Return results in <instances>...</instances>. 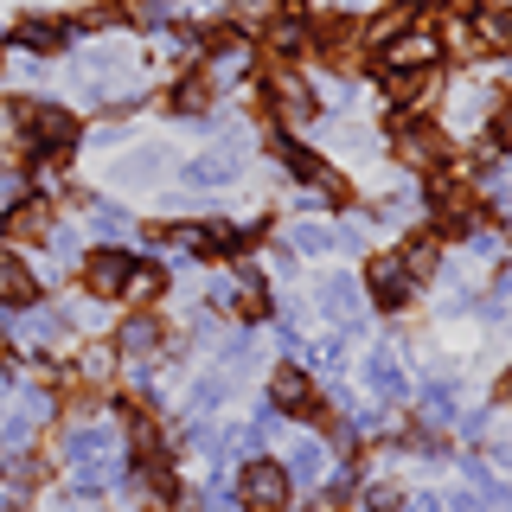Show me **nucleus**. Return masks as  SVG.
<instances>
[{"label": "nucleus", "mask_w": 512, "mask_h": 512, "mask_svg": "<svg viewBox=\"0 0 512 512\" xmlns=\"http://www.w3.org/2000/svg\"><path fill=\"white\" fill-rule=\"evenodd\" d=\"M7 116H13V128H26V148L32 154H64L77 141V116H71V109H58V103H39V96H20Z\"/></svg>", "instance_id": "nucleus-1"}, {"label": "nucleus", "mask_w": 512, "mask_h": 512, "mask_svg": "<svg viewBox=\"0 0 512 512\" xmlns=\"http://www.w3.org/2000/svg\"><path fill=\"white\" fill-rule=\"evenodd\" d=\"M429 199H436L442 231H468V224H474V186L461 180L455 167H436V173H429Z\"/></svg>", "instance_id": "nucleus-2"}, {"label": "nucleus", "mask_w": 512, "mask_h": 512, "mask_svg": "<svg viewBox=\"0 0 512 512\" xmlns=\"http://www.w3.org/2000/svg\"><path fill=\"white\" fill-rule=\"evenodd\" d=\"M237 500H244V512H282L288 506V468H276V461H250L244 480H237Z\"/></svg>", "instance_id": "nucleus-3"}, {"label": "nucleus", "mask_w": 512, "mask_h": 512, "mask_svg": "<svg viewBox=\"0 0 512 512\" xmlns=\"http://www.w3.org/2000/svg\"><path fill=\"white\" fill-rule=\"evenodd\" d=\"M397 160H404V167L436 173L442 160H448V135H442V128H429V122H404V128H397Z\"/></svg>", "instance_id": "nucleus-4"}, {"label": "nucleus", "mask_w": 512, "mask_h": 512, "mask_svg": "<svg viewBox=\"0 0 512 512\" xmlns=\"http://www.w3.org/2000/svg\"><path fill=\"white\" fill-rule=\"evenodd\" d=\"M52 224H58L52 199H20L7 218H0V237H7V244H45V237H52Z\"/></svg>", "instance_id": "nucleus-5"}, {"label": "nucleus", "mask_w": 512, "mask_h": 512, "mask_svg": "<svg viewBox=\"0 0 512 512\" xmlns=\"http://www.w3.org/2000/svg\"><path fill=\"white\" fill-rule=\"evenodd\" d=\"M263 90H269V103H276L282 122H308V116H314V90L301 84L288 64H269V84H263Z\"/></svg>", "instance_id": "nucleus-6"}, {"label": "nucleus", "mask_w": 512, "mask_h": 512, "mask_svg": "<svg viewBox=\"0 0 512 512\" xmlns=\"http://www.w3.org/2000/svg\"><path fill=\"white\" fill-rule=\"evenodd\" d=\"M128 269H135V263H128L122 250H90L84 256V288H90L96 301H116L122 282H128Z\"/></svg>", "instance_id": "nucleus-7"}, {"label": "nucleus", "mask_w": 512, "mask_h": 512, "mask_svg": "<svg viewBox=\"0 0 512 512\" xmlns=\"http://www.w3.org/2000/svg\"><path fill=\"white\" fill-rule=\"evenodd\" d=\"M359 20H340V13H327V20H320V58L333 64V71H352V64H359Z\"/></svg>", "instance_id": "nucleus-8"}, {"label": "nucleus", "mask_w": 512, "mask_h": 512, "mask_svg": "<svg viewBox=\"0 0 512 512\" xmlns=\"http://www.w3.org/2000/svg\"><path fill=\"white\" fill-rule=\"evenodd\" d=\"M269 404L288 410V416H314V384H308V372H301V365H276V372H269Z\"/></svg>", "instance_id": "nucleus-9"}, {"label": "nucleus", "mask_w": 512, "mask_h": 512, "mask_svg": "<svg viewBox=\"0 0 512 512\" xmlns=\"http://www.w3.org/2000/svg\"><path fill=\"white\" fill-rule=\"evenodd\" d=\"M365 282H372L378 308H404V295H410V269L397 263V256H372V269H365Z\"/></svg>", "instance_id": "nucleus-10"}, {"label": "nucleus", "mask_w": 512, "mask_h": 512, "mask_svg": "<svg viewBox=\"0 0 512 512\" xmlns=\"http://www.w3.org/2000/svg\"><path fill=\"white\" fill-rule=\"evenodd\" d=\"M429 58H436V39H429V32H404V39H391V52H384L391 71H429Z\"/></svg>", "instance_id": "nucleus-11"}, {"label": "nucleus", "mask_w": 512, "mask_h": 512, "mask_svg": "<svg viewBox=\"0 0 512 512\" xmlns=\"http://www.w3.org/2000/svg\"><path fill=\"white\" fill-rule=\"evenodd\" d=\"M13 45L52 58V52H64V20H20V26H13Z\"/></svg>", "instance_id": "nucleus-12"}, {"label": "nucleus", "mask_w": 512, "mask_h": 512, "mask_svg": "<svg viewBox=\"0 0 512 512\" xmlns=\"http://www.w3.org/2000/svg\"><path fill=\"white\" fill-rule=\"evenodd\" d=\"M474 39H480V52H512V7H487L474 20Z\"/></svg>", "instance_id": "nucleus-13"}, {"label": "nucleus", "mask_w": 512, "mask_h": 512, "mask_svg": "<svg viewBox=\"0 0 512 512\" xmlns=\"http://www.w3.org/2000/svg\"><path fill=\"white\" fill-rule=\"evenodd\" d=\"M436 90V71H384V96L391 103H423Z\"/></svg>", "instance_id": "nucleus-14"}, {"label": "nucleus", "mask_w": 512, "mask_h": 512, "mask_svg": "<svg viewBox=\"0 0 512 512\" xmlns=\"http://www.w3.org/2000/svg\"><path fill=\"white\" fill-rule=\"evenodd\" d=\"M301 45H308V26H301V20H276V26L263 32V52L276 58V64H288V58L301 52Z\"/></svg>", "instance_id": "nucleus-15"}, {"label": "nucleus", "mask_w": 512, "mask_h": 512, "mask_svg": "<svg viewBox=\"0 0 512 512\" xmlns=\"http://www.w3.org/2000/svg\"><path fill=\"white\" fill-rule=\"evenodd\" d=\"M116 346L128 352V359H141V352H154V346H160V320H154V314H135V320H128V327L116 333Z\"/></svg>", "instance_id": "nucleus-16"}, {"label": "nucleus", "mask_w": 512, "mask_h": 512, "mask_svg": "<svg viewBox=\"0 0 512 512\" xmlns=\"http://www.w3.org/2000/svg\"><path fill=\"white\" fill-rule=\"evenodd\" d=\"M109 442H116L109 429H71V436H64V455L84 468V461H103V455H109Z\"/></svg>", "instance_id": "nucleus-17"}, {"label": "nucleus", "mask_w": 512, "mask_h": 512, "mask_svg": "<svg viewBox=\"0 0 512 512\" xmlns=\"http://www.w3.org/2000/svg\"><path fill=\"white\" fill-rule=\"evenodd\" d=\"M39 295V282H32L26 263H0V301H13V308H26V301Z\"/></svg>", "instance_id": "nucleus-18"}, {"label": "nucleus", "mask_w": 512, "mask_h": 512, "mask_svg": "<svg viewBox=\"0 0 512 512\" xmlns=\"http://www.w3.org/2000/svg\"><path fill=\"white\" fill-rule=\"evenodd\" d=\"M365 384H372L378 397H404V372L391 365V352H372V359H365Z\"/></svg>", "instance_id": "nucleus-19"}, {"label": "nucleus", "mask_w": 512, "mask_h": 512, "mask_svg": "<svg viewBox=\"0 0 512 512\" xmlns=\"http://www.w3.org/2000/svg\"><path fill=\"white\" fill-rule=\"evenodd\" d=\"M212 96H218V77H212V71H192V77H186V84H180V90H173V103H180V109H186V116H199V109H205V103H212Z\"/></svg>", "instance_id": "nucleus-20"}, {"label": "nucleus", "mask_w": 512, "mask_h": 512, "mask_svg": "<svg viewBox=\"0 0 512 512\" xmlns=\"http://www.w3.org/2000/svg\"><path fill=\"white\" fill-rule=\"evenodd\" d=\"M231 173H237V160H231V154H199V160L186 167V180H199V186H224Z\"/></svg>", "instance_id": "nucleus-21"}, {"label": "nucleus", "mask_w": 512, "mask_h": 512, "mask_svg": "<svg viewBox=\"0 0 512 512\" xmlns=\"http://www.w3.org/2000/svg\"><path fill=\"white\" fill-rule=\"evenodd\" d=\"M320 301H327V314H340V320H352V314H359V288H352L346 276L320 282Z\"/></svg>", "instance_id": "nucleus-22"}, {"label": "nucleus", "mask_w": 512, "mask_h": 512, "mask_svg": "<svg viewBox=\"0 0 512 512\" xmlns=\"http://www.w3.org/2000/svg\"><path fill=\"white\" fill-rule=\"evenodd\" d=\"M160 282H167V276H160L154 263H141V269H128L122 295H128V301H154V295H160Z\"/></svg>", "instance_id": "nucleus-23"}, {"label": "nucleus", "mask_w": 512, "mask_h": 512, "mask_svg": "<svg viewBox=\"0 0 512 512\" xmlns=\"http://www.w3.org/2000/svg\"><path fill=\"white\" fill-rule=\"evenodd\" d=\"M109 480H116V461H84V468H77V493H103L109 487Z\"/></svg>", "instance_id": "nucleus-24"}, {"label": "nucleus", "mask_w": 512, "mask_h": 512, "mask_svg": "<svg viewBox=\"0 0 512 512\" xmlns=\"http://www.w3.org/2000/svg\"><path fill=\"white\" fill-rule=\"evenodd\" d=\"M397 263H404L410 276H429V269H436V244H429V237H416V244L397 256Z\"/></svg>", "instance_id": "nucleus-25"}, {"label": "nucleus", "mask_w": 512, "mask_h": 512, "mask_svg": "<svg viewBox=\"0 0 512 512\" xmlns=\"http://www.w3.org/2000/svg\"><path fill=\"white\" fill-rule=\"evenodd\" d=\"M288 461H295V474H301V480H320V468H327V455H320L314 442H301V448H295Z\"/></svg>", "instance_id": "nucleus-26"}, {"label": "nucleus", "mask_w": 512, "mask_h": 512, "mask_svg": "<svg viewBox=\"0 0 512 512\" xmlns=\"http://www.w3.org/2000/svg\"><path fill=\"white\" fill-rule=\"evenodd\" d=\"M13 480H20V487H39V480H45V461H39V455H20V468H13Z\"/></svg>", "instance_id": "nucleus-27"}, {"label": "nucleus", "mask_w": 512, "mask_h": 512, "mask_svg": "<svg viewBox=\"0 0 512 512\" xmlns=\"http://www.w3.org/2000/svg\"><path fill=\"white\" fill-rule=\"evenodd\" d=\"M327 244H333V237L320 231V224H301V231H295V250H327Z\"/></svg>", "instance_id": "nucleus-28"}, {"label": "nucleus", "mask_w": 512, "mask_h": 512, "mask_svg": "<svg viewBox=\"0 0 512 512\" xmlns=\"http://www.w3.org/2000/svg\"><path fill=\"white\" fill-rule=\"evenodd\" d=\"M493 141H500V148L512 154V103H506V109H493Z\"/></svg>", "instance_id": "nucleus-29"}, {"label": "nucleus", "mask_w": 512, "mask_h": 512, "mask_svg": "<svg viewBox=\"0 0 512 512\" xmlns=\"http://www.w3.org/2000/svg\"><path fill=\"white\" fill-rule=\"evenodd\" d=\"M96 231H103V237H122L128 218H122V212H96Z\"/></svg>", "instance_id": "nucleus-30"}, {"label": "nucleus", "mask_w": 512, "mask_h": 512, "mask_svg": "<svg viewBox=\"0 0 512 512\" xmlns=\"http://www.w3.org/2000/svg\"><path fill=\"white\" fill-rule=\"evenodd\" d=\"M500 404H512V372H506V378H500Z\"/></svg>", "instance_id": "nucleus-31"}, {"label": "nucleus", "mask_w": 512, "mask_h": 512, "mask_svg": "<svg viewBox=\"0 0 512 512\" xmlns=\"http://www.w3.org/2000/svg\"><path fill=\"white\" fill-rule=\"evenodd\" d=\"M500 468H506V474H512V442H506V448H500Z\"/></svg>", "instance_id": "nucleus-32"}]
</instances>
